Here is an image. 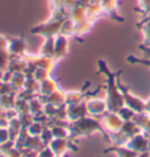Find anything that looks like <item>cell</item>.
Masks as SVG:
<instances>
[{"label":"cell","mask_w":150,"mask_h":157,"mask_svg":"<svg viewBox=\"0 0 150 157\" xmlns=\"http://www.w3.org/2000/svg\"><path fill=\"white\" fill-rule=\"evenodd\" d=\"M98 73L102 74L106 78V102L108 105V111L117 113L124 105L123 96L118 89L117 78L121 75V71L117 73H113L109 69L103 60L98 61Z\"/></svg>","instance_id":"cell-1"},{"label":"cell","mask_w":150,"mask_h":157,"mask_svg":"<svg viewBox=\"0 0 150 157\" xmlns=\"http://www.w3.org/2000/svg\"><path fill=\"white\" fill-rule=\"evenodd\" d=\"M68 128H69V132H71V140L88 137L91 134L100 132L101 135L105 136L107 141H109V134L103 129L101 121H98L96 117L90 116V115H86L78 121L69 122Z\"/></svg>","instance_id":"cell-2"},{"label":"cell","mask_w":150,"mask_h":157,"mask_svg":"<svg viewBox=\"0 0 150 157\" xmlns=\"http://www.w3.org/2000/svg\"><path fill=\"white\" fill-rule=\"evenodd\" d=\"M62 21L63 20L49 17V19L47 20V21L41 22L39 25L32 27L29 29V32H31V34L40 35L42 38H54V36H56L60 33V28H61V25H62Z\"/></svg>","instance_id":"cell-3"},{"label":"cell","mask_w":150,"mask_h":157,"mask_svg":"<svg viewBox=\"0 0 150 157\" xmlns=\"http://www.w3.org/2000/svg\"><path fill=\"white\" fill-rule=\"evenodd\" d=\"M100 121L103 129L108 134H114L120 131L123 124V120L118 116L117 113H113V111H107L106 114H103Z\"/></svg>","instance_id":"cell-4"},{"label":"cell","mask_w":150,"mask_h":157,"mask_svg":"<svg viewBox=\"0 0 150 157\" xmlns=\"http://www.w3.org/2000/svg\"><path fill=\"white\" fill-rule=\"evenodd\" d=\"M49 148L53 150L55 156H65L69 150H79L78 145L71 138H54L49 143Z\"/></svg>","instance_id":"cell-5"},{"label":"cell","mask_w":150,"mask_h":157,"mask_svg":"<svg viewBox=\"0 0 150 157\" xmlns=\"http://www.w3.org/2000/svg\"><path fill=\"white\" fill-rule=\"evenodd\" d=\"M24 58L26 60L28 63L33 65L35 68H41V69H46L52 74L53 71H54V67H55V61L53 58H49V56H44V55H40V54H37V55H32V54H28L26 53L24 55Z\"/></svg>","instance_id":"cell-6"},{"label":"cell","mask_w":150,"mask_h":157,"mask_svg":"<svg viewBox=\"0 0 150 157\" xmlns=\"http://www.w3.org/2000/svg\"><path fill=\"white\" fill-rule=\"evenodd\" d=\"M86 108L88 115L94 117H101L103 114L108 111V105L106 100L102 98H87L86 100Z\"/></svg>","instance_id":"cell-7"},{"label":"cell","mask_w":150,"mask_h":157,"mask_svg":"<svg viewBox=\"0 0 150 157\" xmlns=\"http://www.w3.org/2000/svg\"><path fill=\"white\" fill-rule=\"evenodd\" d=\"M68 48H69V38L62 34H58L54 41V54H53L54 61L59 62L65 59L68 53Z\"/></svg>","instance_id":"cell-8"},{"label":"cell","mask_w":150,"mask_h":157,"mask_svg":"<svg viewBox=\"0 0 150 157\" xmlns=\"http://www.w3.org/2000/svg\"><path fill=\"white\" fill-rule=\"evenodd\" d=\"M6 51L11 56H24L26 54V42L22 35L8 39Z\"/></svg>","instance_id":"cell-9"},{"label":"cell","mask_w":150,"mask_h":157,"mask_svg":"<svg viewBox=\"0 0 150 157\" xmlns=\"http://www.w3.org/2000/svg\"><path fill=\"white\" fill-rule=\"evenodd\" d=\"M66 111H67V121L68 122L78 121L86 115H88L87 108H86V102L75 105H66Z\"/></svg>","instance_id":"cell-10"},{"label":"cell","mask_w":150,"mask_h":157,"mask_svg":"<svg viewBox=\"0 0 150 157\" xmlns=\"http://www.w3.org/2000/svg\"><path fill=\"white\" fill-rule=\"evenodd\" d=\"M125 147L130 148L131 150L136 151V152L148 150V137L144 134L143 135L137 134L128 140V142L125 143Z\"/></svg>","instance_id":"cell-11"},{"label":"cell","mask_w":150,"mask_h":157,"mask_svg":"<svg viewBox=\"0 0 150 157\" xmlns=\"http://www.w3.org/2000/svg\"><path fill=\"white\" fill-rule=\"evenodd\" d=\"M41 98V96H40ZM41 100L44 101V103H49L55 107H61V105H66V90H63L62 88H58L54 93H52L51 95L41 98Z\"/></svg>","instance_id":"cell-12"},{"label":"cell","mask_w":150,"mask_h":157,"mask_svg":"<svg viewBox=\"0 0 150 157\" xmlns=\"http://www.w3.org/2000/svg\"><path fill=\"white\" fill-rule=\"evenodd\" d=\"M59 88V85L58 82L52 78H47L45 81L40 82L39 83V90H38V95L41 96V98H45V96H48L51 95L52 93H54L56 89Z\"/></svg>","instance_id":"cell-13"},{"label":"cell","mask_w":150,"mask_h":157,"mask_svg":"<svg viewBox=\"0 0 150 157\" xmlns=\"http://www.w3.org/2000/svg\"><path fill=\"white\" fill-rule=\"evenodd\" d=\"M27 61L24 56H11L6 71L11 73H25L27 68Z\"/></svg>","instance_id":"cell-14"},{"label":"cell","mask_w":150,"mask_h":157,"mask_svg":"<svg viewBox=\"0 0 150 157\" xmlns=\"http://www.w3.org/2000/svg\"><path fill=\"white\" fill-rule=\"evenodd\" d=\"M88 93L83 90H69L66 92V105H75L83 103L87 100Z\"/></svg>","instance_id":"cell-15"},{"label":"cell","mask_w":150,"mask_h":157,"mask_svg":"<svg viewBox=\"0 0 150 157\" xmlns=\"http://www.w3.org/2000/svg\"><path fill=\"white\" fill-rule=\"evenodd\" d=\"M103 152L105 154L111 152L116 157H137V154H138L125 145H111L109 148H107Z\"/></svg>","instance_id":"cell-16"},{"label":"cell","mask_w":150,"mask_h":157,"mask_svg":"<svg viewBox=\"0 0 150 157\" xmlns=\"http://www.w3.org/2000/svg\"><path fill=\"white\" fill-rule=\"evenodd\" d=\"M17 102V94L15 93H8L0 96V109L4 111L14 110Z\"/></svg>","instance_id":"cell-17"},{"label":"cell","mask_w":150,"mask_h":157,"mask_svg":"<svg viewBox=\"0 0 150 157\" xmlns=\"http://www.w3.org/2000/svg\"><path fill=\"white\" fill-rule=\"evenodd\" d=\"M25 82H26L25 73H13V75H12V78H11L8 83L11 85L14 93H18L19 90L24 89Z\"/></svg>","instance_id":"cell-18"},{"label":"cell","mask_w":150,"mask_h":157,"mask_svg":"<svg viewBox=\"0 0 150 157\" xmlns=\"http://www.w3.org/2000/svg\"><path fill=\"white\" fill-rule=\"evenodd\" d=\"M102 12H103V10H102L101 4L91 2L90 5L86 8V19L94 22L96 19H98V17L102 14Z\"/></svg>","instance_id":"cell-19"},{"label":"cell","mask_w":150,"mask_h":157,"mask_svg":"<svg viewBox=\"0 0 150 157\" xmlns=\"http://www.w3.org/2000/svg\"><path fill=\"white\" fill-rule=\"evenodd\" d=\"M42 147H45V144L42 143V141H41L40 136H32V135H28L26 138V142H25V145H24V149L34 151V152H38Z\"/></svg>","instance_id":"cell-20"},{"label":"cell","mask_w":150,"mask_h":157,"mask_svg":"<svg viewBox=\"0 0 150 157\" xmlns=\"http://www.w3.org/2000/svg\"><path fill=\"white\" fill-rule=\"evenodd\" d=\"M54 41H55V36L54 38H44V44L40 47V51L38 54L44 55V56L53 58V54H54Z\"/></svg>","instance_id":"cell-21"},{"label":"cell","mask_w":150,"mask_h":157,"mask_svg":"<svg viewBox=\"0 0 150 157\" xmlns=\"http://www.w3.org/2000/svg\"><path fill=\"white\" fill-rule=\"evenodd\" d=\"M93 26V22L89 20H82V21H79L75 22V31H74V36L75 38H80V36H83L85 34L89 32Z\"/></svg>","instance_id":"cell-22"},{"label":"cell","mask_w":150,"mask_h":157,"mask_svg":"<svg viewBox=\"0 0 150 157\" xmlns=\"http://www.w3.org/2000/svg\"><path fill=\"white\" fill-rule=\"evenodd\" d=\"M68 18L72 19L74 22H79L86 19V10L83 7L74 5V6L68 11Z\"/></svg>","instance_id":"cell-23"},{"label":"cell","mask_w":150,"mask_h":157,"mask_svg":"<svg viewBox=\"0 0 150 157\" xmlns=\"http://www.w3.org/2000/svg\"><path fill=\"white\" fill-rule=\"evenodd\" d=\"M74 31H75V22L72 19L67 18L62 21L59 34H62L67 38H71V36H74Z\"/></svg>","instance_id":"cell-24"},{"label":"cell","mask_w":150,"mask_h":157,"mask_svg":"<svg viewBox=\"0 0 150 157\" xmlns=\"http://www.w3.org/2000/svg\"><path fill=\"white\" fill-rule=\"evenodd\" d=\"M28 105H29V113L32 114L33 116H35V115H38V114L44 111L45 103H44V101L41 100V98H40L39 95H38L37 98H32V100L28 102Z\"/></svg>","instance_id":"cell-25"},{"label":"cell","mask_w":150,"mask_h":157,"mask_svg":"<svg viewBox=\"0 0 150 157\" xmlns=\"http://www.w3.org/2000/svg\"><path fill=\"white\" fill-rule=\"evenodd\" d=\"M117 114H118V116L123 120V122L124 121H134V118L136 116V113L134 110H131L130 108L125 107V105H123V107L117 111Z\"/></svg>","instance_id":"cell-26"},{"label":"cell","mask_w":150,"mask_h":157,"mask_svg":"<svg viewBox=\"0 0 150 157\" xmlns=\"http://www.w3.org/2000/svg\"><path fill=\"white\" fill-rule=\"evenodd\" d=\"M14 110H15V113H17V115H21V114L29 113V105H28V101H25V100H21V98H17V102H15Z\"/></svg>","instance_id":"cell-27"},{"label":"cell","mask_w":150,"mask_h":157,"mask_svg":"<svg viewBox=\"0 0 150 157\" xmlns=\"http://www.w3.org/2000/svg\"><path fill=\"white\" fill-rule=\"evenodd\" d=\"M45 127L46 125L42 124L41 122H38V121H35V120H34V122H33L32 124L27 128L28 135H32V136H40Z\"/></svg>","instance_id":"cell-28"},{"label":"cell","mask_w":150,"mask_h":157,"mask_svg":"<svg viewBox=\"0 0 150 157\" xmlns=\"http://www.w3.org/2000/svg\"><path fill=\"white\" fill-rule=\"evenodd\" d=\"M40 138H41L42 143L45 144V145H49V143L54 140L52 129H51V127H49V125H46L45 128H44V130H42L41 135H40Z\"/></svg>","instance_id":"cell-29"},{"label":"cell","mask_w":150,"mask_h":157,"mask_svg":"<svg viewBox=\"0 0 150 157\" xmlns=\"http://www.w3.org/2000/svg\"><path fill=\"white\" fill-rule=\"evenodd\" d=\"M52 74L48 72V71H46V69H41V68H35V71L33 73V78L35 80V81H38V82H42V81H45L47 78H49Z\"/></svg>","instance_id":"cell-30"},{"label":"cell","mask_w":150,"mask_h":157,"mask_svg":"<svg viewBox=\"0 0 150 157\" xmlns=\"http://www.w3.org/2000/svg\"><path fill=\"white\" fill-rule=\"evenodd\" d=\"M18 118H19L20 123H21V127L25 128V129H27V128L34 122V116H33L31 113H26V114L18 115Z\"/></svg>","instance_id":"cell-31"},{"label":"cell","mask_w":150,"mask_h":157,"mask_svg":"<svg viewBox=\"0 0 150 157\" xmlns=\"http://www.w3.org/2000/svg\"><path fill=\"white\" fill-rule=\"evenodd\" d=\"M17 94V98H21V100H25V101H31L32 98H37L38 96V94L34 92H31V90H28V89H21V90H19L18 93H15Z\"/></svg>","instance_id":"cell-32"},{"label":"cell","mask_w":150,"mask_h":157,"mask_svg":"<svg viewBox=\"0 0 150 157\" xmlns=\"http://www.w3.org/2000/svg\"><path fill=\"white\" fill-rule=\"evenodd\" d=\"M13 148H15V141L14 140H8L5 143L0 144V156L6 155L7 152H10Z\"/></svg>","instance_id":"cell-33"},{"label":"cell","mask_w":150,"mask_h":157,"mask_svg":"<svg viewBox=\"0 0 150 157\" xmlns=\"http://www.w3.org/2000/svg\"><path fill=\"white\" fill-rule=\"evenodd\" d=\"M10 58H11V55L8 54V52H7L6 49H0V68L1 69H5L6 71Z\"/></svg>","instance_id":"cell-34"},{"label":"cell","mask_w":150,"mask_h":157,"mask_svg":"<svg viewBox=\"0 0 150 157\" xmlns=\"http://www.w3.org/2000/svg\"><path fill=\"white\" fill-rule=\"evenodd\" d=\"M54 152L53 150L49 148V145H45V147H42L39 151H38V154H37V157H54Z\"/></svg>","instance_id":"cell-35"},{"label":"cell","mask_w":150,"mask_h":157,"mask_svg":"<svg viewBox=\"0 0 150 157\" xmlns=\"http://www.w3.org/2000/svg\"><path fill=\"white\" fill-rule=\"evenodd\" d=\"M8 140H12L8 128H0V144L5 143Z\"/></svg>","instance_id":"cell-36"},{"label":"cell","mask_w":150,"mask_h":157,"mask_svg":"<svg viewBox=\"0 0 150 157\" xmlns=\"http://www.w3.org/2000/svg\"><path fill=\"white\" fill-rule=\"evenodd\" d=\"M8 93H14L11 85H10L8 82L1 81V82H0V96H1V95H5V94H8Z\"/></svg>","instance_id":"cell-37"},{"label":"cell","mask_w":150,"mask_h":157,"mask_svg":"<svg viewBox=\"0 0 150 157\" xmlns=\"http://www.w3.org/2000/svg\"><path fill=\"white\" fill-rule=\"evenodd\" d=\"M128 61L130 63H142V65H147L150 67V60L138 59V58H135V56H128Z\"/></svg>","instance_id":"cell-38"},{"label":"cell","mask_w":150,"mask_h":157,"mask_svg":"<svg viewBox=\"0 0 150 157\" xmlns=\"http://www.w3.org/2000/svg\"><path fill=\"white\" fill-rule=\"evenodd\" d=\"M2 157H24V155H22V150H20L18 148H13L10 152H7L6 155H4Z\"/></svg>","instance_id":"cell-39"},{"label":"cell","mask_w":150,"mask_h":157,"mask_svg":"<svg viewBox=\"0 0 150 157\" xmlns=\"http://www.w3.org/2000/svg\"><path fill=\"white\" fill-rule=\"evenodd\" d=\"M8 45V38L0 35V49H6Z\"/></svg>","instance_id":"cell-40"},{"label":"cell","mask_w":150,"mask_h":157,"mask_svg":"<svg viewBox=\"0 0 150 157\" xmlns=\"http://www.w3.org/2000/svg\"><path fill=\"white\" fill-rule=\"evenodd\" d=\"M144 113L150 115V98L144 103Z\"/></svg>","instance_id":"cell-41"},{"label":"cell","mask_w":150,"mask_h":157,"mask_svg":"<svg viewBox=\"0 0 150 157\" xmlns=\"http://www.w3.org/2000/svg\"><path fill=\"white\" fill-rule=\"evenodd\" d=\"M137 157H150V151L145 150V151H142V152H138Z\"/></svg>","instance_id":"cell-42"},{"label":"cell","mask_w":150,"mask_h":157,"mask_svg":"<svg viewBox=\"0 0 150 157\" xmlns=\"http://www.w3.org/2000/svg\"><path fill=\"white\" fill-rule=\"evenodd\" d=\"M4 73H5V69H1L0 68V82L4 80Z\"/></svg>","instance_id":"cell-43"},{"label":"cell","mask_w":150,"mask_h":157,"mask_svg":"<svg viewBox=\"0 0 150 157\" xmlns=\"http://www.w3.org/2000/svg\"><path fill=\"white\" fill-rule=\"evenodd\" d=\"M148 150L150 151V137L148 138Z\"/></svg>","instance_id":"cell-44"},{"label":"cell","mask_w":150,"mask_h":157,"mask_svg":"<svg viewBox=\"0 0 150 157\" xmlns=\"http://www.w3.org/2000/svg\"><path fill=\"white\" fill-rule=\"evenodd\" d=\"M143 51L144 52H149V54H150V49H148V48H144Z\"/></svg>","instance_id":"cell-45"},{"label":"cell","mask_w":150,"mask_h":157,"mask_svg":"<svg viewBox=\"0 0 150 157\" xmlns=\"http://www.w3.org/2000/svg\"><path fill=\"white\" fill-rule=\"evenodd\" d=\"M54 157H65V156H54Z\"/></svg>","instance_id":"cell-46"},{"label":"cell","mask_w":150,"mask_h":157,"mask_svg":"<svg viewBox=\"0 0 150 157\" xmlns=\"http://www.w3.org/2000/svg\"><path fill=\"white\" fill-rule=\"evenodd\" d=\"M26 157H37V156H26Z\"/></svg>","instance_id":"cell-47"},{"label":"cell","mask_w":150,"mask_h":157,"mask_svg":"<svg viewBox=\"0 0 150 157\" xmlns=\"http://www.w3.org/2000/svg\"><path fill=\"white\" fill-rule=\"evenodd\" d=\"M98 157H100V156H98Z\"/></svg>","instance_id":"cell-48"}]
</instances>
